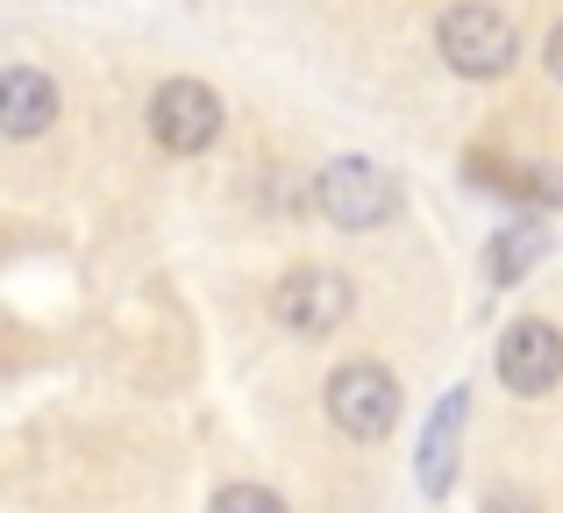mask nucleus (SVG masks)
<instances>
[{"label": "nucleus", "mask_w": 563, "mask_h": 513, "mask_svg": "<svg viewBox=\"0 0 563 513\" xmlns=\"http://www.w3.org/2000/svg\"><path fill=\"white\" fill-rule=\"evenodd\" d=\"M435 43H442V65L464 71V79H499L521 57V29L499 8H485V0H456L435 22Z\"/></svg>", "instance_id": "nucleus-1"}, {"label": "nucleus", "mask_w": 563, "mask_h": 513, "mask_svg": "<svg viewBox=\"0 0 563 513\" xmlns=\"http://www.w3.org/2000/svg\"><path fill=\"white\" fill-rule=\"evenodd\" d=\"M314 208L335 228H357L364 236V228H385L399 214V179L385 165H372V157H335L314 179Z\"/></svg>", "instance_id": "nucleus-2"}, {"label": "nucleus", "mask_w": 563, "mask_h": 513, "mask_svg": "<svg viewBox=\"0 0 563 513\" xmlns=\"http://www.w3.org/2000/svg\"><path fill=\"white\" fill-rule=\"evenodd\" d=\"M329 421L350 435V443H378L399 421V378L385 364H343L329 378Z\"/></svg>", "instance_id": "nucleus-3"}, {"label": "nucleus", "mask_w": 563, "mask_h": 513, "mask_svg": "<svg viewBox=\"0 0 563 513\" xmlns=\"http://www.w3.org/2000/svg\"><path fill=\"white\" fill-rule=\"evenodd\" d=\"M151 136L165 143L172 157H200L207 143L221 136V100H214V86H200V79H165L151 93Z\"/></svg>", "instance_id": "nucleus-4"}, {"label": "nucleus", "mask_w": 563, "mask_h": 513, "mask_svg": "<svg viewBox=\"0 0 563 513\" xmlns=\"http://www.w3.org/2000/svg\"><path fill=\"white\" fill-rule=\"evenodd\" d=\"M556 378H563V328L542 314L514 321L499 335V386L521 392V400H542V392H556Z\"/></svg>", "instance_id": "nucleus-5"}, {"label": "nucleus", "mask_w": 563, "mask_h": 513, "mask_svg": "<svg viewBox=\"0 0 563 513\" xmlns=\"http://www.w3.org/2000/svg\"><path fill=\"white\" fill-rule=\"evenodd\" d=\"M272 314L286 321L292 335H307V343H321V335H335L350 314H357V286L335 271H292L286 286H278Z\"/></svg>", "instance_id": "nucleus-6"}, {"label": "nucleus", "mask_w": 563, "mask_h": 513, "mask_svg": "<svg viewBox=\"0 0 563 513\" xmlns=\"http://www.w3.org/2000/svg\"><path fill=\"white\" fill-rule=\"evenodd\" d=\"M464 421H471V392L464 386H450L435 400V414H428V435H421V492L428 500H442V492L456 486V443H464Z\"/></svg>", "instance_id": "nucleus-7"}, {"label": "nucleus", "mask_w": 563, "mask_h": 513, "mask_svg": "<svg viewBox=\"0 0 563 513\" xmlns=\"http://www.w3.org/2000/svg\"><path fill=\"white\" fill-rule=\"evenodd\" d=\"M51 122H57V86L29 65H8V79H0V129H8L14 143H29Z\"/></svg>", "instance_id": "nucleus-8"}, {"label": "nucleus", "mask_w": 563, "mask_h": 513, "mask_svg": "<svg viewBox=\"0 0 563 513\" xmlns=\"http://www.w3.org/2000/svg\"><path fill=\"white\" fill-rule=\"evenodd\" d=\"M542 250H550V236H542V228H528V222L521 228H499L493 250H485V278H493V286H514V278H521Z\"/></svg>", "instance_id": "nucleus-9"}, {"label": "nucleus", "mask_w": 563, "mask_h": 513, "mask_svg": "<svg viewBox=\"0 0 563 513\" xmlns=\"http://www.w3.org/2000/svg\"><path fill=\"white\" fill-rule=\"evenodd\" d=\"M214 513H292V506L278 500V492H264V486H229L214 500Z\"/></svg>", "instance_id": "nucleus-10"}, {"label": "nucleus", "mask_w": 563, "mask_h": 513, "mask_svg": "<svg viewBox=\"0 0 563 513\" xmlns=\"http://www.w3.org/2000/svg\"><path fill=\"white\" fill-rule=\"evenodd\" d=\"M542 57H550V79H556V86H563V22H556V29H550V51H542Z\"/></svg>", "instance_id": "nucleus-11"}, {"label": "nucleus", "mask_w": 563, "mask_h": 513, "mask_svg": "<svg viewBox=\"0 0 563 513\" xmlns=\"http://www.w3.org/2000/svg\"><path fill=\"white\" fill-rule=\"evenodd\" d=\"M485 513H536L528 500H507V492H499V500H485Z\"/></svg>", "instance_id": "nucleus-12"}]
</instances>
